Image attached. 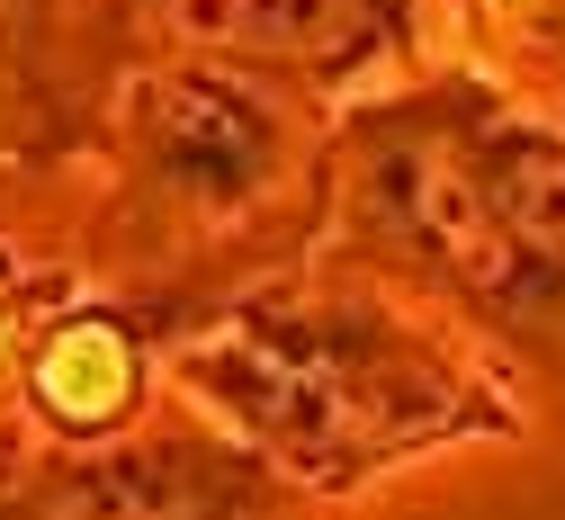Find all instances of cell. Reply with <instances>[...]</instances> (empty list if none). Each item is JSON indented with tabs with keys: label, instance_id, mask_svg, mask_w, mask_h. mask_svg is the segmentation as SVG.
Returning <instances> with one entry per match:
<instances>
[{
	"label": "cell",
	"instance_id": "cell-1",
	"mask_svg": "<svg viewBox=\"0 0 565 520\" xmlns=\"http://www.w3.org/2000/svg\"><path fill=\"white\" fill-rule=\"evenodd\" d=\"M171 386L297 502H350L458 439H521L530 395L476 332L332 243L171 332Z\"/></svg>",
	"mask_w": 565,
	"mask_h": 520
}]
</instances>
